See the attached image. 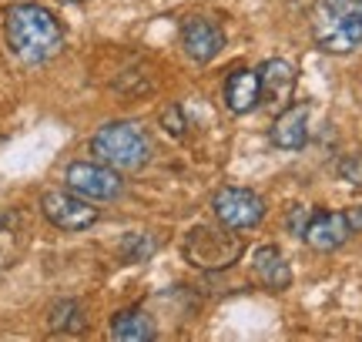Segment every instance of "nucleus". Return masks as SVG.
I'll list each match as a JSON object with an SVG mask.
<instances>
[{
    "mask_svg": "<svg viewBox=\"0 0 362 342\" xmlns=\"http://www.w3.org/2000/svg\"><path fill=\"white\" fill-rule=\"evenodd\" d=\"M312 37L325 54L356 51V47H362V13H349V17L312 13Z\"/></svg>",
    "mask_w": 362,
    "mask_h": 342,
    "instance_id": "obj_7",
    "label": "nucleus"
},
{
    "mask_svg": "<svg viewBox=\"0 0 362 342\" xmlns=\"http://www.w3.org/2000/svg\"><path fill=\"white\" fill-rule=\"evenodd\" d=\"M24 222H21V215L17 211H4L0 215V272H7L17 259H21V252H24Z\"/></svg>",
    "mask_w": 362,
    "mask_h": 342,
    "instance_id": "obj_15",
    "label": "nucleus"
},
{
    "mask_svg": "<svg viewBox=\"0 0 362 342\" xmlns=\"http://www.w3.org/2000/svg\"><path fill=\"white\" fill-rule=\"evenodd\" d=\"M315 13L322 17H349V13H362V0H319Z\"/></svg>",
    "mask_w": 362,
    "mask_h": 342,
    "instance_id": "obj_18",
    "label": "nucleus"
},
{
    "mask_svg": "<svg viewBox=\"0 0 362 342\" xmlns=\"http://www.w3.org/2000/svg\"><path fill=\"white\" fill-rule=\"evenodd\" d=\"M259 81H262V101L282 111L292 101V91H296V67L282 61V57H269L259 67Z\"/></svg>",
    "mask_w": 362,
    "mask_h": 342,
    "instance_id": "obj_11",
    "label": "nucleus"
},
{
    "mask_svg": "<svg viewBox=\"0 0 362 342\" xmlns=\"http://www.w3.org/2000/svg\"><path fill=\"white\" fill-rule=\"evenodd\" d=\"M161 124H165L175 138H181V134H185V114H181V105H168V107H165Z\"/></svg>",
    "mask_w": 362,
    "mask_h": 342,
    "instance_id": "obj_20",
    "label": "nucleus"
},
{
    "mask_svg": "<svg viewBox=\"0 0 362 342\" xmlns=\"http://www.w3.org/2000/svg\"><path fill=\"white\" fill-rule=\"evenodd\" d=\"M352 235V225L349 218H346V211H315V215H309V222H305V232H302V238H305V245L315 252H336L342 249L346 242H349Z\"/></svg>",
    "mask_w": 362,
    "mask_h": 342,
    "instance_id": "obj_9",
    "label": "nucleus"
},
{
    "mask_svg": "<svg viewBox=\"0 0 362 342\" xmlns=\"http://www.w3.org/2000/svg\"><path fill=\"white\" fill-rule=\"evenodd\" d=\"M245 242L235 235V228H211V225H194L181 242V255L185 262L202 269V272H221L242 259Z\"/></svg>",
    "mask_w": 362,
    "mask_h": 342,
    "instance_id": "obj_3",
    "label": "nucleus"
},
{
    "mask_svg": "<svg viewBox=\"0 0 362 342\" xmlns=\"http://www.w3.org/2000/svg\"><path fill=\"white\" fill-rule=\"evenodd\" d=\"M225 105L232 114H248L262 105V81L259 71H248V67H238L225 78Z\"/></svg>",
    "mask_w": 362,
    "mask_h": 342,
    "instance_id": "obj_12",
    "label": "nucleus"
},
{
    "mask_svg": "<svg viewBox=\"0 0 362 342\" xmlns=\"http://www.w3.org/2000/svg\"><path fill=\"white\" fill-rule=\"evenodd\" d=\"M346 218H349L352 232H362V205H356V208H349V211H346Z\"/></svg>",
    "mask_w": 362,
    "mask_h": 342,
    "instance_id": "obj_22",
    "label": "nucleus"
},
{
    "mask_svg": "<svg viewBox=\"0 0 362 342\" xmlns=\"http://www.w3.org/2000/svg\"><path fill=\"white\" fill-rule=\"evenodd\" d=\"M4 34L13 57L24 64H44L64 47V30L57 24V17L37 4H13L4 13Z\"/></svg>",
    "mask_w": 362,
    "mask_h": 342,
    "instance_id": "obj_1",
    "label": "nucleus"
},
{
    "mask_svg": "<svg viewBox=\"0 0 362 342\" xmlns=\"http://www.w3.org/2000/svg\"><path fill=\"white\" fill-rule=\"evenodd\" d=\"M51 329L54 332H67V336H81L88 329V319H84V309L74 299H64L51 309Z\"/></svg>",
    "mask_w": 362,
    "mask_h": 342,
    "instance_id": "obj_16",
    "label": "nucleus"
},
{
    "mask_svg": "<svg viewBox=\"0 0 362 342\" xmlns=\"http://www.w3.org/2000/svg\"><path fill=\"white\" fill-rule=\"evenodd\" d=\"M40 211L51 225H57L61 232H84L101 218V211L94 208V201L74 195L71 188L67 191H47L40 198Z\"/></svg>",
    "mask_w": 362,
    "mask_h": 342,
    "instance_id": "obj_6",
    "label": "nucleus"
},
{
    "mask_svg": "<svg viewBox=\"0 0 362 342\" xmlns=\"http://www.w3.org/2000/svg\"><path fill=\"white\" fill-rule=\"evenodd\" d=\"M252 269H255V278L272 292H285L292 285V265H288V259H285L275 245H262V249L255 252Z\"/></svg>",
    "mask_w": 362,
    "mask_h": 342,
    "instance_id": "obj_13",
    "label": "nucleus"
},
{
    "mask_svg": "<svg viewBox=\"0 0 362 342\" xmlns=\"http://www.w3.org/2000/svg\"><path fill=\"white\" fill-rule=\"evenodd\" d=\"M272 145L282 151H298L309 141V105H285L272 121Z\"/></svg>",
    "mask_w": 362,
    "mask_h": 342,
    "instance_id": "obj_10",
    "label": "nucleus"
},
{
    "mask_svg": "<svg viewBox=\"0 0 362 342\" xmlns=\"http://www.w3.org/2000/svg\"><path fill=\"white\" fill-rule=\"evenodd\" d=\"M155 252H158V242L151 235H124L121 238L117 255H121L124 262H131V265H141V262H148Z\"/></svg>",
    "mask_w": 362,
    "mask_h": 342,
    "instance_id": "obj_17",
    "label": "nucleus"
},
{
    "mask_svg": "<svg viewBox=\"0 0 362 342\" xmlns=\"http://www.w3.org/2000/svg\"><path fill=\"white\" fill-rule=\"evenodd\" d=\"M155 336H158L155 319L148 316L144 309H138V305L121 309L111 319V339H117V342H151Z\"/></svg>",
    "mask_w": 362,
    "mask_h": 342,
    "instance_id": "obj_14",
    "label": "nucleus"
},
{
    "mask_svg": "<svg viewBox=\"0 0 362 342\" xmlns=\"http://www.w3.org/2000/svg\"><path fill=\"white\" fill-rule=\"evenodd\" d=\"M211 211H215L218 225L235 228V232H248V228L262 225V218H265V201H262V195H255L252 188L228 184V188H218V191H215Z\"/></svg>",
    "mask_w": 362,
    "mask_h": 342,
    "instance_id": "obj_5",
    "label": "nucleus"
},
{
    "mask_svg": "<svg viewBox=\"0 0 362 342\" xmlns=\"http://www.w3.org/2000/svg\"><path fill=\"white\" fill-rule=\"evenodd\" d=\"M64 4H81V0H64Z\"/></svg>",
    "mask_w": 362,
    "mask_h": 342,
    "instance_id": "obj_23",
    "label": "nucleus"
},
{
    "mask_svg": "<svg viewBox=\"0 0 362 342\" xmlns=\"http://www.w3.org/2000/svg\"><path fill=\"white\" fill-rule=\"evenodd\" d=\"M64 182L74 195L88 198L94 205H107V201H117L121 191H124V182H121V171L104 165V161H74L67 165Z\"/></svg>",
    "mask_w": 362,
    "mask_h": 342,
    "instance_id": "obj_4",
    "label": "nucleus"
},
{
    "mask_svg": "<svg viewBox=\"0 0 362 342\" xmlns=\"http://www.w3.org/2000/svg\"><path fill=\"white\" fill-rule=\"evenodd\" d=\"M90 155L117 171H138L151 158V138L138 121H111L90 138Z\"/></svg>",
    "mask_w": 362,
    "mask_h": 342,
    "instance_id": "obj_2",
    "label": "nucleus"
},
{
    "mask_svg": "<svg viewBox=\"0 0 362 342\" xmlns=\"http://www.w3.org/2000/svg\"><path fill=\"white\" fill-rule=\"evenodd\" d=\"M339 178L349 182L352 188H362V151L359 155H346L339 161Z\"/></svg>",
    "mask_w": 362,
    "mask_h": 342,
    "instance_id": "obj_19",
    "label": "nucleus"
},
{
    "mask_svg": "<svg viewBox=\"0 0 362 342\" xmlns=\"http://www.w3.org/2000/svg\"><path fill=\"white\" fill-rule=\"evenodd\" d=\"M181 47L185 54L192 57L194 64H208V61H215L225 47V34H221V27L215 20H208V17H188L185 24H181Z\"/></svg>",
    "mask_w": 362,
    "mask_h": 342,
    "instance_id": "obj_8",
    "label": "nucleus"
},
{
    "mask_svg": "<svg viewBox=\"0 0 362 342\" xmlns=\"http://www.w3.org/2000/svg\"><path fill=\"white\" fill-rule=\"evenodd\" d=\"M305 222H309V215H305V208H292V218H288V228L302 235V232H305Z\"/></svg>",
    "mask_w": 362,
    "mask_h": 342,
    "instance_id": "obj_21",
    "label": "nucleus"
}]
</instances>
